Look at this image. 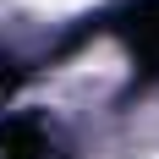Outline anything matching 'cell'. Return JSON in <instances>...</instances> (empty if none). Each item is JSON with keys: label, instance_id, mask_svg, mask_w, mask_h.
I'll use <instances>...</instances> for the list:
<instances>
[{"label": "cell", "instance_id": "6da1fadb", "mask_svg": "<svg viewBox=\"0 0 159 159\" xmlns=\"http://www.w3.org/2000/svg\"><path fill=\"white\" fill-rule=\"evenodd\" d=\"M104 28H115L132 44V61L143 66V77H159V0H132L121 16H110Z\"/></svg>", "mask_w": 159, "mask_h": 159}, {"label": "cell", "instance_id": "7a4b0ae2", "mask_svg": "<svg viewBox=\"0 0 159 159\" xmlns=\"http://www.w3.org/2000/svg\"><path fill=\"white\" fill-rule=\"evenodd\" d=\"M0 154L6 159H61L55 143H49V132L33 121V115H11L6 126H0Z\"/></svg>", "mask_w": 159, "mask_h": 159}]
</instances>
